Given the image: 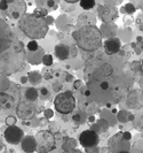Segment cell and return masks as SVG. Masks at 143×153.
<instances>
[{
	"mask_svg": "<svg viewBox=\"0 0 143 153\" xmlns=\"http://www.w3.org/2000/svg\"><path fill=\"white\" fill-rule=\"evenodd\" d=\"M33 14L37 15V16H39V17H46L47 14H48V11L47 9H45V8H41V7H38V8H36L35 11H33Z\"/></svg>",
	"mask_w": 143,
	"mask_h": 153,
	"instance_id": "cb8c5ba5",
	"label": "cell"
},
{
	"mask_svg": "<svg viewBox=\"0 0 143 153\" xmlns=\"http://www.w3.org/2000/svg\"><path fill=\"white\" fill-rule=\"evenodd\" d=\"M26 82H27V77H25V76L21 77V83H22V84H25Z\"/></svg>",
	"mask_w": 143,
	"mask_h": 153,
	"instance_id": "8d00e7d4",
	"label": "cell"
},
{
	"mask_svg": "<svg viewBox=\"0 0 143 153\" xmlns=\"http://www.w3.org/2000/svg\"><path fill=\"white\" fill-rule=\"evenodd\" d=\"M16 115L21 120H31L37 114V106L29 100H21L16 106Z\"/></svg>",
	"mask_w": 143,
	"mask_h": 153,
	"instance_id": "9c48e42d",
	"label": "cell"
},
{
	"mask_svg": "<svg viewBox=\"0 0 143 153\" xmlns=\"http://www.w3.org/2000/svg\"><path fill=\"white\" fill-rule=\"evenodd\" d=\"M38 48H39V45H38L37 41H30V42L26 44V50L29 52H35Z\"/></svg>",
	"mask_w": 143,
	"mask_h": 153,
	"instance_id": "603a6c76",
	"label": "cell"
},
{
	"mask_svg": "<svg viewBox=\"0 0 143 153\" xmlns=\"http://www.w3.org/2000/svg\"><path fill=\"white\" fill-rule=\"evenodd\" d=\"M124 62L120 56H108L88 74L87 90L96 104L110 107L128 97L134 78Z\"/></svg>",
	"mask_w": 143,
	"mask_h": 153,
	"instance_id": "6da1fadb",
	"label": "cell"
},
{
	"mask_svg": "<svg viewBox=\"0 0 143 153\" xmlns=\"http://www.w3.org/2000/svg\"><path fill=\"white\" fill-rule=\"evenodd\" d=\"M88 120H89V121H94V116H93V115H89V116H88Z\"/></svg>",
	"mask_w": 143,
	"mask_h": 153,
	"instance_id": "f35d334b",
	"label": "cell"
},
{
	"mask_svg": "<svg viewBox=\"0 0 143 153\" xmlns=\"http://www.w3.org/2000/svg\"><path fill=\"white\" fill-rule=\"evenodd\" d=\"M108 146H109V152L110 153H120L126 152L130 150V142L124 138L123 132H118L116 135H113L108 142Z\"/></svg>",
	"mask_w": 143,
	"mask_h": 153,
	"instance_id": "30bf717a",
	"label": "cell"
},
{
	"mask_svg": "<svg viewBox=\"0 0 143 153\" xmlns=\"http://www.w3.org/2000/svg\"><path fill=\"white\" fill-rule=\"evenodd\" d=\"M77 100L71 91H64L54 98V108L61 114H71L76 110Z\"/></svg>",
	"mask_w": 143,
	"mask_h": 153,
	"instance_id": "8992f818",
	"label": "cell"
},
{
	"mask_svg": "<svg viewBox=\"0 0 143 153\" xmlns=\"http://www.w3.org/2000/svg\"><path fill=\"white\" fill-rule=\"evenodd\" d=\"M25 98H26V100L35 102V101L38 99V91H37L36 89H33V88L27 89L25 92Z\"/></svg>",
	"mask_w": 143,
	"mask_h": 153,
	"instance_id": "d6986e66",
	"label": "cell"
},
{
	"mask_svg": "<svg viewBox=\"0 0 143 153\" xmlns=\"http://www.w3.org/2000/svg\"><path fill=\"white\" fill-rule=\"evenodd\" d=\"M120 153H130V151H126V152H120Z\"/></svg>",
	"mask_w": 143,
	"mask_h": 153,
	"instance_id": "ab89813d",
	"label": "cell"
},
{
	"mask_svg": "<svg viewBox=\"0 0 143 153\" xmlns=\"http://www.w3.org/2000/svg\"><path fill=\"white\" fill-rule=\"evenodd\" d=\"M7 8H8V1H7V0L0 1V11H1V12H6Z\"/></svg>",
	"mask_w": 143,
	"mask_h": 153,
	"instance_id": "4316f807",
	"label": "cell"
},
{
	"mask_svg": "<svg viewBox=\"0 0 143 153\" xmlns=\"http://www.w3.org/2000/svg\"><path fill=\"white\" fill-rule=\"evenodd\" d=\"M85 116H86V113H84V112L79 111L78 113H76L75 115H73V117H72V120L76 122V123H78V125H80V123H84L85 122Z\"/></svg>",
	"mask_w": 143,
	"mask_h": 153,
	"instance_id": "7402d4cb",
	"label": "cell"
},
{
	"mask_svg": "<svg viewBox=\"0 0 143 153\" xmlns=\"http://www.w3.org/2000/svg\"><path fill=\"white\" fill-rule=\"evenodd\" d=\"M16 35L14 32L13 28L0 17V54L6 52L16 39Z\"/></svg>",
	"mask_w": 143,
	"mask_h": 153,
	"instance_id": "ba28073f",
	"label": "cell"
},
{
	"mask_svg": "<svg viewBox=\"0 0 143 153\" xmlns=\"http://www.w3.org/2000/svg\"><path fill=\"white\" fill-rule=\"evenodd\" d=\"M82 86V83H81V81H76V82H73V88L76 89V90H79L80 88Z\"/></svg>",
	"mask_w": 143,
	"mask_h": 153,
	"instance_id": "d6a6232c",
	"label": "cell"
},
{
	"mask_svg": "<svg viewBox=\"0 0 143 153\" xmlns=\"http://www.w3.org/2000/svg\"><path fill=\"white\" fill-rule=\"evenodd\" d=\"M35 138L37 143V153H49L55 149V136L49 130H40L36 134Z\"/></svg>",
	"mask_w": 143,
	"mask_h": 153,
	"instance_id": "52a82bcc",
	"label": "cell"
},
{
	"mask_svg": "<svg viewBox=\"0 0 143 153\" xmlns=\"http://www.w3.org/2000/svg\"><path fill=\"white\" fill-rule=\"evenodd\" d=\"M106 5H100L97 8V13L100 19L104 23L113 22L118 17V11L115 6H111V4L105 2Z\"/></svg>",
	"mask_w": 143,
	"mask_h": 153,
	"instance_id": "7c38bea8",
	"label": "cell"
},
{
	"mask_svg": "<svg viewBox=\"0 0 143 153\" xmlns=\"http://www.w3.org/2000/svg\"><path fill=\"white\" fill-rule=\"evenodd\" d=\"M27 4L22 1V0H9L8 1V8L5 12L9 17H12L13 20H20L23 15L26 14V7Z\"/></svg>",
	"mask_w": 143,
	"mask_h": 153,
	"instance_id": "8fae6325",
	"label": "cell"
},
{
	"mask_svg": "<svg viewBox=\"0 0 143 153\" xmlns=\"http://www.w3.org/2000/svg\"><path fill=\"white\" fill-rule=\"evenodd\" d=\"M18 29L25 37L30 38L31 41H37L47 36L49 26L46 19L39 17L33 13H26L18 20Z\"/></svg>",
	"mask_w": 143,
	"mask_h": 153,
	"instance_id": "277c9868",
	"label": "cell"
},
{
	"mask_svg": "<svg viewBox=\"0 0 143 153\" xmlns=\"http://www.w3.org/2000/svg\"><path fill=\"white\" fill-rule=\"evenodd\" d=\"M46 4H47L48 6H51V8L54 9V11L57 8V2H56V1H47Z\"/></svg>",
	"mask_w": 143,
	"mask_h": 153,
	"instance_id": "f546056e",
	"label": "cell"
},
{
	"mask_svg": "<svg viewBox=\"0 0 143 153\" xmlns=\"http://www.w3.org/2000/svg\"><path fill=\"white\" fill-rule=\"evenodd\" d=\"M102 32L96 26H86L77 29L72 32V38L80 50L93 53L99 51L103 43H102Z\"/></svg>",
	"mask_w": 143,
	"mask_h": 153,
	"instance_id": "3957f363",
	"label": "cell"
},
{
	"mask_svg": "<svg viewBox=\"0 0 143 153\" xmlns=\"http://www.w3.org/2000/svg\"><path fill=\"white\" fill-rule=\"evenodd\" d=\"M97 105L99 104H96L92 98L87 97H84L79 101V108L84 113H95L97 111Z\"/></svg>",
	"mask_w": 143,
	"mask_h": 153,
	"instance_id": "2e32d148",
	"label": "cell"
},
{
	"mask_svg": "<svg viewBox=\"0 0 143 153\" xmlns=\"http://www.w3.org/2000/svg\"><path fill=\"white\" fill-rule=\"evenodd\" d=\"M30 140H32L31 137H26V138L23 140V143H22V149H23V151H25V152H33V151H36L37 146L30 145Z\"/></svg>",
	"mask_w": 143,
	"mask_h": 153,
	"instance_id": "44dd1931",
	"label": "cell"
},
{
	"mask_svg": "<svg viewBox=\"0 0 143 153\" xmlns=\"http://www.w3.org/2000/svg\"><path fill=\"white\" fill-rule=\"evenodd\" d=\"M40 93H41V96L44 98L49 97V91H48L47 88H41V89H40Z\"/></svg>",
	"mask_w": 143,
	"mask_h": 153,
	"instance_id": "83f0119b",
	"label": "cell"
},
{
	"mask_svg": "<svg viewBox=\"0 0 143 153\" xmlns=\"http://www.w3.org/2000/svg\"><path fill=\"white\" fill-rule=\"evenodd\" d=\"M24 137V132L23 130L17 127V125H12V127H7L4 131V138L6 139L7 143L9 144H18Z\"/></svg>",
	"mask_w": 143,
	"mask_h": 153,
	"instance_id": "4fadbf2b",
	"label": "cell"
},
{
	"mask_svg": "<svg viewBox=\"0 0 143 153\" xmlns=\"http://www.w3.org/2000/svg\"><path fill=\"white\" fill-rule=\"evenodd\" d=\"M64 2H66V4H77L78 1H77V0H72V1H71V0H66Z\"/></svg>",
	"mask_w": 143,
	"mask_h": 153,
	"instance_id": "74e56055",
	"label": "cell"
},
{
	"mask_svg": "<svg viewBox=\"0 0 143 153\" xmlns=\"http://www.w3.org/2000/svg\"><path fill=\"white\" fill-rule=\"evenodd\" d=\"M104 52L108 56H113L118 54V52L121 48V43L118 38H108L103 43Z\"/></svg>",
	"mask_w": 143,
	"mask_h": 153,
	"instance_id": "9a60e30c",
	"label": "cell"
},
{
	"mask_svg": "<svg viewBox=\"0 0 143 153\" xmlns=\"http://www.w3.org/2000/svg\"><path fill=\"white\" fill-rule=\"evenodd\" d=\"M125 7H126V11H127V13H134V12H135V7H134L132 4H127Z\"/></svg>",
	"mask_w": 143,
	"mask_h": 153,
	"instance_id": "f1b7e54d",
	"label": "cell"
},
{
	"mask_svg": "<svg viewBox=\"0 0 143 153\" xmlns=\"http://www.w3.org/2000/svg\"><path fill=\"white\" fill-rule=\"evenodd\" d=\"M44 114H45V117H47V119H51V117L53 116V111H52V110H45Z\"/></svg>",
	"mask_w": 143,
	"mask_h": 153,
	"instance_id": "1f68e13d",
	"label": "cell"
},
{
	"mask_svg": "<svg viewBox=\"0 0 143 153\" xmlns=\"http://www.w3.org/2000/svg\"><path fill=\"white\" fill-rule=\"evenodd\" d=\"M42 63H44L45 66H47V67L52 66V65H53V56H52V54H45V56H42Z\"/></svg>",
	"mask_w": 143,
	"mask_h": 153,
	"instance_id": "d4e9b609",
	"label": "cell"
},
{
	"mask_svg": "<svg viewBox=\"0 0 143 153\" xmlns=\"http://www.w3.org/2000/svg\"><path fill=\"white\" fill-rule=\"evenodd\" d=\"M65 81L66 82H73V76L72 75H68L66 78H65Z\"/></svg>",
	"mask_w": 143,
	"mask_h": 153,
	"instance_id": "d590c367",
	"label": "cell"
},
{
	"mask_svg": "<svg viewBox=\"0 0 143 153\" xmlns=\"http://www.w3.org/2000/svg\"><path fill=\"white\" fill-rule=\"evenodd\" d=\"M25 45L18 37L14 44L4 53L0 54V75L11 76L21 69L25 62Z\"/></svg>",
	"mask_w": 143,
	"mask_h": 153,
	"instance_id": "7a4b0ae2",
	"label": "cell"
},
{
	"mask_svg": "<svg viewBox=\"0 0 143 153\" xmlns=\"http://www.w3.org/2000/svg\"><path fill=\"white\" fill-rule=\"evenodd\" d=\"M44 77H45L46 80H52L53 75H51L49 73H47V71H46V73H44Z\"/></svg>",
	"mask_w": 143,
	"mask_h": 153,
	"instance_id": "e575fe53",
	"label": "cell"
},
{
	"mask_svg": "<svg viewBox=\"0 0 143 153\" xmlns=\"http://www.w3.org/2000/svg\"><path fill=\"white\" fill-rule=\"evenodd\" d=\"M5 121H6V123L8 125V127H12V125H15L16 117H14V116H12V115H9V116H7V117L5 119Z\"/></svg>",
	"mask_w": 143,
	"mask_h": 153,
	"instance_id": "484cf974",
	"label": "cell"
},
{
	"mask_svg": "<svg viewBox=\"0 0 143 153\" xmlns=\"http://www.w3.org/2000/svg\"><path fill=\"white\" fill-rule=\"evenodd\" d=\"M21 101V88L15 83H11L8 91L0 92V121L4 119V113L13 108H16L18 102Z\"/></svg>",
	"mask_w": 143,
	"mask_h": 153,
	"instance_id": "5b68a950",
	"label": "cell"
},
{
	"mask_svg": "<svg viewBox=\"0 0 143 153\" xmlns=\"http://www.w3.org/2000/svg\"><path fill=\"white\" fill-rule=\"evenodd\" d=\"M96 23V19L94 17V15L92 13H82L79 15L78 20H77V27L81 28V27H86V26H95Z\"/></svg>",
	"mask_w": 143,
	"mask_h": 153,
	"instance_id": "ac0fdd59",
	"label": "cell"
},
{
	"mask_svg": "<svg viewBox=\"0 0 143 153\" xmlns=\"http://www.w3.org/2000/svg\"><path fill=\"white\" fill-rule=\"evenodd\" d=\"M54 53L57 59L66 60L68 58L71 56V46H69L66 44H57L54 47Z\"/></svg>",
	"mask_w": 143,
	"mask_h": 153,
	"instance_id": "e0dca14e",
	"label": "cell"
},
{
	"mask_svg": "<svg viewBox=\"0 0 143 153\" xmlns=\"http://www.w3.org/2000/svg\"><path fill=\"white\" fill-rule=\"evenodd\" d=\"M79 142L82 147L89 149V147H95L99 142H100V136L93 131V130H85L79 135Z\"/></svg>",
	"mask_w": 143,
	"mask_h": 153,
	"instance_id": "5bb4252c",
	"label": "cell"
},
{
	"mask_svg": "<svg viewBox=\"0 0 143 153\" xmlns=\"http://www.w3.org/2000/svg\"><path fill=\"white\" fill-rule=\"evenodd\" d=\"M79 5L85 12H87V11H91L92 8L95 7L96 1H94V0H81V1H79Z\"/></svg>",
	"mask_w": 143,
	"mask_h": 153,
	"instance_id": "ffe728a7",
	"label": "cell"
},
{
	"mask_svg": "<svg viewBox=\"0 0 143 153\" xmlns=\"http://www.w3.org/2000/svg\"><path fill=\"white\" fill-rule=\"evenodd\" d=\"M123 135H124V138L126 139V140H128L130 142V139H132V134L128 132V131H125V132H123Z\"/></svg>",
	"mask_w": 143,
	"mask_h": 153,
	"instance_id": "836d02e7",
	"label": "cell"
},
{
	"mask_svg": "<svg viewBox=\"0 0 143 153\" xmlns=\"http://www.w3.org/2000/svg\"><path fill=\"white\" fill-rule=\"evenodd\" d=\"M53 89H54L55 92H58V91L62 89V85L60 83H53Z\"/></svg>",
	"mask_w": 143,
	"mask_h": 153,
	"instance_id": "4dcf8cb0",
	"label": "cell"
}]
</instances>
